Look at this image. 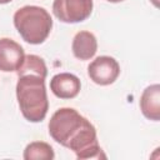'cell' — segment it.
Masks as SVG:
<instances>
[{
  "label": "cell",
  "instance_id": "obj_10",
  "mask_svg": "<svg viewBox=\"0 0 160 160\" xmlns=\"http://www.w3.org/2000/svg\"><path fill=\"white\" fill-rule=\"evenodd\" d=\"M16 74L18 76L26 75V74H35L45 79L48 75V68L42 58L34 54H29V55H25L20 68L16 70Z\"/></svg>",
  "mask_w": 160,
  "mask_h": 160
},
{
  "label": "cell",
  "instance_id": "obj_2",
  "mask_svg": "<svg viewBox=\"0 0 160 160\" xmlns=\"http://www.w3.org/2000/svg\"><path fill=\"white\" fill-rule=\"evenodd\" d=\"M16 98L20 111L28 121L40 122L45 119L49 110V100L44 78L35 74L19 76Z\"/></svg>",
  "mask_w": 160,
  "mask_h": 160
},
{
  "label": "cell",
  "instance_id": "obj_6",
  "mask_svg": "<svg viewBox=\"0 0 160 160\" xmlns=\"http://www.w3.org/2000/svg\"><path fill=\"white\" fill-rule=\"evenodd\" d=\"M25 52L22 46L12 39L1 38L0 39V70L4 72L16 71L22 60Z\"/></svg>",
  "mask_w": 160,
  "mask_h": 160
},
{
  "label": "cell",
  "instance_id": "obj_11",
  "mask_svg": "<svg viewBox=\"0 0 160 160\" xmlns=\"http://www.w3.org/2000/svg\"><path fill=\"white\" fill-rule=\"evenodd\" d=\"M55 158L54 149L51 145L44 141H32L26 145L24 150V159L25 160H52Z\"/></svg>",
  "mask_w": 160,
  "mask_h": 160
},
{
  "label": "cell",
  "instance_id": "obj_4",
  "mask_svg": "<svg viewBox=\"0 0 160 160\" xmlns=\"http://www.w3.org/2000/svg\"><path fill=\"white\" fill-rule=\"evenodd\" d=\"M92 0H54L52 12L62 22L75 24L86 20L92 11Z\"/></svg>",
  "mask_w": 160,
  "mask_h": 160
},
{
  "label": "cell",
  "instance_id": "obj_7",
  "mask_svg": "<svg viewBox=\"0 0 160 160\" xmlns=\"http://www.w3.org/2000/svg\"><path fill=\"white\" fill-rule=\"evenodd\" d=\"M80 79L70 72L56 74L50 80V90L56 98L60 99H74L80 92Z\"/></svg>",
  "mask_w": 160,
  "mask_h": 160
},
{
  "label": "cell",
  "instance_id": "obj_1",
  "mask_svg": "<svg viewBox=\"0 0 160 160\" xmlns=\"http://www.w3.org/2000/svg\"><path fill=\"white\" fill-rule=\"evenodd\" d=\"M49 134L60 145L79 151L96 136L95 126L72 108H60L49 121Z\"/></svg>",
  "mask_w": 160,
  "mask_h": 160
},
{
  "label": "cell",
  "instance_id": "obj_3",
  "mask_svg": "<svg viewBox=\"0 0 160 160\" xmlns=\"http://www.w3.org/2000/svg\"><path fill=\"white\" fill-rule=\"evenodd\" d=\"M12 20L22 40L32 45L42 44L52 29V19L41 6H22L15 11Z\"/></svg>",
  "mask_w": 160,
  "mask_h": 160
},
{
  "label": "cell",
  "instance_id": "obj_8",
  "mask_svg": "<svg viewBox=\"0 0 160 160\" xmlns=\"http://www.w3.org/2000/svg\"><path fill=\"white\" fill-rule=\"evenodd\" d=\"M140 110L142 115L152 121L160 120V85L152 84L144 89L140 96Z\"/></svg>",
  "mask_w": 160,
  "mask_h": 160
},
{
  "label": "cell",
  "instance_id": "obj_5",
  "mask_svg": "<svg viewBox=\"0 0 160 160\" xmlns=\"http://www.w3.org/2000/svg\"><path fill=\"white\" fill-rule=\"evenodd\" d=\"M88 75L95 84L106 86L115 82V80L119 78L120 65L111 56H98L88 66Z\"/></svg>",
  "mask_w": 160,
  "mask_h": 160
},
{
  "label": "cell",
  "instance_id": "obj_12",
  "mask_svg": "<svg viewBox=\"0 0 160 160\" xmlns=\"http://www.w3.org/2000/svg\"><path fill=\"white\" fill-rule=\"evenodd\" d=\"M106 1H109V2H121L124 0H106Z\"/></svg>",
  "mask_w": 160,
  "mask_h": 160
},
{
  "label": "cell",
  "instance_id": "obj_13",
  "mask_svg": "<svg viewBox=\"0 0 160 160\" xmlns=\"http://www.w3.org/2000/svg\"><path fill=\"white\" fill-rule=\"evenodd\" d=\"M10 1H12V0H0V4H8Z\"/></svg>",
  "mask_w": 160,
  "mask_h": 160
},
{
  "label": "cell",
  "instance_id": "obj_9",
  "mask_svg": "<svg viewBox=\"0 0 160 160\" xmlns=\"http://www.w3.org/2000/svg\"><path fill=\"white\" fill-rule=\"evenodd\" d=\"M72 54L79 60H90L98 51V40L90 31L82 30L75 34L71 44Z\"/></svg>",
  "mask_w": 160,
  "mask_h": 160
}]
</instances>
